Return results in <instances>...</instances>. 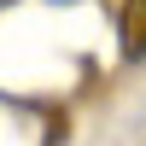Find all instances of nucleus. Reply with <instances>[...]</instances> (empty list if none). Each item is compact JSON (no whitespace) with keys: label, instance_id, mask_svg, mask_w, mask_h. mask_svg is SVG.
Returning a JSON list of instances; mask_svg holds the SVG:
<instances>
[{"label":"nucleus","instance_id":"1","mask_svg":"<svg viewBox=\"0 0 146 146\" xmlns=\"http://www.w3.org/2000/svg\"><path fill=\"white\" fill-rule=\"evenodd\" d=\"M117 29H123V53L129 58H146V0H123Z\"/></svg>","mask_w":146,"mask_h":146}]
</instances>
